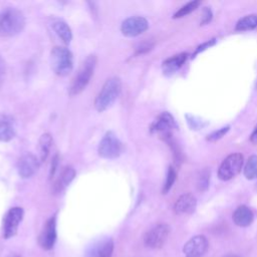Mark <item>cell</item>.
Returning <instances> with one entry per match:
<instances>
[{"instance_id":"obj_1","label":"cell","mask_w":257,"mask_h":257,"mask_svg":"<svg viewBox=\"0 0 257 257\" xmlns=\"http://www.w3.org/2000/svg\"><path fill=\"white\" fill-rule=\"evenodd\" d=\"M25 16L17 8H6L0 12V36L12 37L25 27Z\"/></svg>"},{"instance_id":"obj_2","label":"cell","mask_w":257,"mask_h":257,"mask_svg":"<svg viewBox=\"0 0 257 257\" xmlns=\"http://www.w3.org/2000/svg\"><path fill=\"white\" fill-rule=\"evenodd\" d=\"M121 91V80L117 76H112L105 80L98 94L94 99V107L102 112L109 108L117 99Z\"/></svg>"},{"instance_id":"obj_3","label":"cell","mask_w":257,"mask_h":257,"mask_svg":"<svg viewBox=\"0 0 257 257\" xmlns=\"http://www.w3.org/2000/svg\"><path fill=\"white\" fill-rule=\"evenodd\" d=\"M96 63H97V57L94 54L88 55L83 60V62L79 66L78 71L69 86L68 92L71 96L77 95L85 89V87L87 86V84L89 83L93 75Z\"/></svg>"},{"instance_id":"obj_4","label":"cell","mask_w":257,"mask_h":257,"mask_svg":"<svg viewBox=\"0 0 257 257\" xmlns=\"http://www.w3.org/2000/svg\"><path fill=\"white\" fill-rule=\"evenodd\" d=\"M50 66L58 76L68 75L73 68L72 52L63 46H54L50 51Z\"/></svg>"},{"instance_id":"obj_5","label":"cell","mask_w":257,"mask_h":257,"mask_svg":"<svg viewBox=\"0 0 257 257\" xmlns=\"http://www.w3.org/2000/svg\"><path fill=\"white\" fill-rule=\"evenodd\" d=\"M97 152L99 157L107 160L116 159L122 152V143L113 132H107L99 142Z\"/></svg>"},{"instance_id":"obj_6","label":"cell","mask_w":257,"mask_h":257,"mask_svg":"<svg viewBox=\"0 0 257 257\" xmlns=\"http://www.w3.org/2000/svg\"><path fill=\"white\" fill-rule=\"evenodd\" d=\"M243 167V156L239 153L229 155L221 164L218 170V177L223 181L233 179Z\"/></svg>"},{"instance_id":"obj_7","label":"cell","mask_w":257,"mask_h":257,"mask_svg":"<svg viewBox=\"0 0 257 257\" xmlns=\"http://www.w3.org/2000/svg\"><path fill=\"white\" fill-rule=\"evenodd\" d=\"M24 216V211L21 207L10 208L3 219V237L9 239L16 235L18 226Z\"/></svg>"},{"instance_id":"obj_8","label":"cell","mask_w":257,"mask_h":257,"mask_svg":"<svg viewBox=\"0 0 257 257\" xmlns=\"http://www.w3.org/2000/svg\"><path fill=\"white\" fill-rule=\"evenodd\" d=\"M170 234V227L167 224H158L151 228L144 237V243L147 247L158 249L161 248L167 241Z\"/></svg>"},{"instance_id":"obj_9","label":"cell","mask_w":257,"mask_h":257,"mask_svg":"<svg viewBox=\"0 0 257 257\" xmlns=\"http://www.w3.org/2000/svg\"><path fill=\"white\" fill-rule=\"evenodd\" d=\"M149 28V22L145 17L133 16L124 19L120 25V31L124 36L136 37L143 34Z\"/></svg>"},{"instance_id":"obj_10","label":"cell","mask_w":257,"mask_h":257,"mask_svg":"<svg viewBox=\"0 0 257 257\" xmlns=\"http://www.w3.org/2000/svg\"><path fill=\"white\" fill-rule=\"evenodd\" d=\"M56 236V218L53 216L50 217L44 224L38 237V244L42 249L50 250L55 244Z\"/></svg>"},{"instance_id":"obj_11","label":"cell","mask_w":257,"mask_h":257,"mask_svg":"<svg viewBox=\"0 0 257 257\" xmlns=\"http://www.w3.org/2000/svg\"><path fill=\"white\" fill-rule=\"evenodd\" d=\"M39 169L38 159L30 153L23 155L17 162V172L22 179L31 178Z\"/></svg>"},{"instance_id":"obj_12","label":"cell","mask_w":257,"mask_h":257,"mask_svg":"<svg viewBox=\"0 0 257 257\" xmlns=\"http://www.w3.org/2000/svg\"><path fill=\"white\" fill-rule=\"evenodd\" d=\"M208 249V240L203 235L191 238L184 246L183 251L186 257H203Z\"/></svg>"},{"instance_id":"obj_13","label":"cell","mask_w":257,"mask_h":257,"mask_svg":"<svg viewBox=\"0 0 257 257\" xmlns=\"http://www.w3.org/2000/svg\"><path fill=\"white\" fill-rule=\"evenodd\" d=\"M177 124L173 117V115L167 111L161 113L157 119L153 122L151 125V132L152 133H160L164 137L168 138L170 137L171 131L176 128Z\"/></svg>"},{"instance_id":"obj_14","label":"cell","mask_w":257,"mask_h":257,"mask_svg":"<svg viewBox=\"0 0 257 257\" xmlns=\"http://www.w3.org/2000/svg\"><path fill=\"white\" fill-rule=\"evenodd\" d=\"M113 252V241L110 238L97 240L86 250L85 257H111Z\"/></svg>"},{"instance_id":"obj_15","label":"cell","mask_w":257,"mask_h":257,"mask_svg":"<svg viewBox=\"0 0 257 257\" xmlns=\"http://www.w3.org/2000/svg\"><path fill=\"white\" fill-rule=\"evenodd\" d=\"M16 135V122L12 115L0 112V142L6 143L14 139Z\"/></svg>"},{"instance_id":"obj_16","label":"cell","mask_w":257,"mask_h":257,"mask_svg":"<svg viewBox=\"0 0 257 257\" xmlns=\"http://www.w3.org/2000/svg\"><path fill=\"white\" fill-rule=\"evenodd\" d=\"M196 206H197L196 198L191 194H184L177 199L174 205V211L176 214H179V215L191 214L195 211Z\"/></svg>"},{"instance_id":"obj_17","label":"cell","mask_w":257,"mask_h":257,"mask_svg":"<svg viewBox=\"0 0 257 257\" xmlns=\"http://www.w3.org/2000/svg\"><path fill=\"white\" fill-rule=\"evenodd\" d=\"M51 28L54 33L60 38L64 44H69L72 40V32L68 24L59 18H53L51 21Z\"/></svg>"},{"instance_id":"obj_18","label":"cell","mask_w":257,"mask_h":257,"mask_svg":"<svg viewBox=\"0 0 257 257\" xmlns=\"http://www.w3.org/2000/svg\"><path fill=\"white\" fill-rule=\"evenodd\" d=\"M187 57H188V53L183 52L166 59L162 65L164 73L167 75L175 73L185 63V61L187 60Z\"/></svg>"},{"instance_id":"obj_19","label":"cell","mask_w":257,"mask_h":257,"mask_svg":"<svg viewBox=\"0 0 257 257\" xmlns=\"http://www.w3.org/2000/svg\"><path fill=\"white\" fill-rule=\"evenodd\" d=\"M252 211L246 206H239L233 213V221L237 226L247 227L253 222Z\"/></svg>"},{"instance_id":"obj_20","label":"cell","mask_w":257,"mask_h":257,"mask_svg":"<svg viewBox=\"0 0 257 257\" xmlns=\"http://www.w3.org/2000/svg\"><path fill=\"white\" fill-rule=\"evenodd\" d=\"M74 177H75V170L72 167H65L62 170L58 180L55 183V186H54L55 191L61 192L64 188H66L72 182Z\"/></svg>"},{"instance_id":"obj_21","label":"cell","mask_w":257,"mask_h":257,"mask_svg":"<svg viewBox=\"0 0 257 257\" xmlns=\"http://www.w3.org/2000/svg\"><path fill=\"white\" fill-rule=\"evenodd\" d=\"M52 145V137L49 133H44L40 136L38 141V153L40 162H45Z\"/></svg>"},{"instance_id":"obj_22","label":"cell","mask_w":257,"mask_h":257,"mask_svg":"<svg viewBox=\"0 0 257 257\" xmlns=\"http://www.w3.org/2000/svg\"><path fill=\"white\" fill-rule=\"evenodd\" d=\"M257 27V14H250L242 17L236 24L237 30H251Z\"/></svg>"},{"instance_id":"obj_23","label":"cell","mask_w":257,"mask_h":257,"mask_svg":"<svg viewBox=\"0 0 257 257\" xmlns=\"http://www.w3.org/2000/svg\"><path fill=\"white\" fill-rule=\"evenodd\" d=\"M244 175L248 180L257 179V155H252L245 167H244Z\"/></svg>"},{"instance_id":"obj_24","label":"cell","mask_w":257,"mask_h":257,"mask_svg":"<svg viewBox=\"0 0 257 257\" xmlns=\"http://www.w3.org/2000/svg\"><path fill=\"white\" fill-rule=\"evenodd\" d=\"M200 5V1H191L189 3H187L186 5L182 6L175 14H174V18H181L184 17L188 14H190L192 11H194L198 6Z\"/></svg>"},{"instance_id":"obj_25","label":"cell","mask_w":257,"mask_h":257,"mask_svg":"<svg viewBox=\"0 0 257 257\" xmlns=\"http://www.w3.org/2000/svg\"><path fill=\"white\" fill-rule=\"evenodd\" d=\"M176 177H177V175H176L175 170L172 167H169L167 178H166V182H165V185H164V188H163V193L164 194H167L170 191V189L172 188L173 184L175 183Z\"/></svg>"},{"instance_id":"obj_26","label":"cell","mask_w":257,"mask_h":257,"mask_svg":"<svg viewBox=\"0 0 257 257\" xmlns=\"http://www.w3.org/2000/svg\"><path fill=\"white\" fill-rule=\"evenodd\" d=\"M228 131H229V126L222 127V128H220V130H218V131L213 132L211 135H209L208 138H207V140H208V141H212V142H213V141H216V140H219V139H221Z\"/></svg>"},{"instance_id":"obj_27","label":"cell","mask_w":257,"mask_h":257,"mask_svg":"<svg viewBox=\"0 0 257 257\" xmlns=\"http://www.w3.org/2000/svg\"><path fill=\"white\" fill-rule=\"evenodd\" d=\"M5 71H6V64H5V60L2 58V56L0 55V86L4 80V76H5Z\"/></svg>"},{"instance_id":"obj_28","label":"cell","mask_w":257,"mask_h":257,"mask_svg":"<svg viewBox=\"0 0 257 257\" xmlns=\"http://www.w3.org/2000/svg\"><path fill=\"white\" fill-rule=\"evenodd\" d=\"M211 18H212V12H211V10H210L209 8L205 7V9H204V11H203V17H202L201 23H202V24L208 23V22L211 20Z\"/></svg>"},{"instance_id":"obj_29","label":"cell","mask_w":257,"mask_h":257,"mask_svg":"<svg viewBox=\"0 0 257 257\" xmlns=\"http://www.w3.org/2000/svg\"><path fill=\"white\" fill-rule=\"evenodd\" d=\"M57 164H58V157L57 155L53 158L52 162H51V167H50V172H49V177L52 178L54 176V173L56 171V168H57Z\"/></svg>"},{"instance_id":"obj_30","label":"cell","mask_w":257,"mask_h":257,"mask_svg":"<svg viewBox=\"0 0 257 257\" xmlns=\"http://www.w3.org/2000/svg\"><path fill=\"white\" fill-rule=\"evenodd\" d=\"M208 174H206V175H202V177H201V179H200V182H199V186H200V189L201 190H203V186H205V189L207 188V186H208Z\"/></svg>"},{"instance_id":"obj_31","label":"cell","mask_w":257,"mask_h":257,"mask_svg":"<svg viewBox=\"0 0 257 257\" xmlns=\"http://www.w3.org/2000/svg\"><path fill=\"white\" fill-rule=\"evenodd\" d=\"M250 141L252 144H257V126L254 128L253 133L251 134V137H250Z\"/></svg>"},{"instance_id":"obj_32","label":"cell","mask_w":257,"mask_h":257,"mask_svg":"<svg viewBox=\"0 0 257 257\" xmlns=\"http://www.w3.org/2000/svg\"><path fill=\"white\" fill-rule=\"evenodd\" d=\"M224 257H240V256H238V255H236V254H227V255H225Z\"/></svg>"},{"instance_id":"obj_33","label":"cell","mask_w":257,"mask_h":257,"mask_svg":"<svg viewBox=\"0 0 257 257\" xmlns=\"http://www.w3.org/2000/svg\"><path fill=\"white\" fill-rule=\"evenodd\" d=\"M15 257H19V256H15Z\"/></svg>"}]
</instances>
